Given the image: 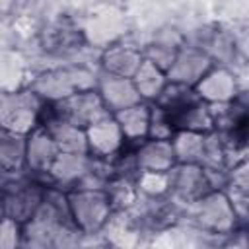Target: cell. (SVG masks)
Returning a JSON list of instances; mask_svg holds the SVG:
<instances>
[{"instance_id":"cell-1","label":"cell","mask_w":249,"mask_h":249,"mask_svg":"<svg viewBox=\"0 0 249 249\" xmlns=\"http://www.w3.org/2000/svg\"><path fill=\"white\" fill-rule=\"evenodd\" d=\"M41 47L47 53H70L84 45V33L70 19H58L49 23L41 31Z\"/></svg>"}]
</instances>
